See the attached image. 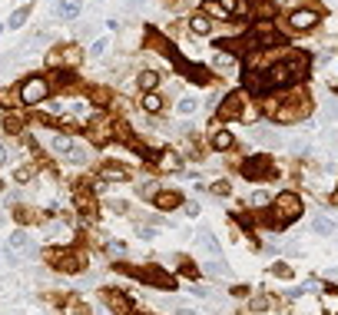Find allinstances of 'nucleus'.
<instances>
[{"mask_svg":"<svg viewBox=\"0 0 338 315\" xmlns=\"http://www.w3.org/2000/svg\"><path fill=\"white\" fill-rule=\"evenodd\" d=\"M289 23H292L295 30H308V27H315V23H318V13L315 10H295L292 17H289Z\"/></svg>","mask_w":338,"mask_h":315,"instance_id":"6","label":"nucleus"},{"mask_svg":"<svg viewBox=\"0 0 338 315\" xmlns=\"http://www.w3.org/2000/svg\"><path fill=\"white\" fill-rule=\"evenodd\" d=\"M106 47H109V40H93V47H90V56H103V53H106Z\"/></svg>","mask_w":338,"mask_h":315,"instance_id":"25","label":"nucleus"},{"mask_svg":"<svg viewBox=\"0 0 338 315\" xmlns=\"http://www.w3.org/2000/svg\"><path fill=\"white\" fill-rule=\"evenodd\" d=\"M153 199H156V206H159V209H176L179 203H183V199H179L176 193H156Z\"/></svg>","mask_w":338,"mask_h":315,"instance_id":"11","label":"nucleus"},{"mask_svg":"<svg viewBox=\"0 0 338 315\" xmlns=\"http://www.w3.org/2000/svg\"><path fill=\"white\" fill-rule=\"evenodd\" d=\"M252 140H255V143H262V146H272V143H279V136H275L272 130H262V126H259V130L252 133Z\"/></svg>","mask_w":338,"mask_h":315,"instance_id":"16","label":"nucleus"},{"mask_svg":"<svg viewBox=\"0 0 338 315\" xmlns=\"http://www.w3.org/2000/svg\"><path fill=\"white\" fill-rule=\"evenodd\" d=\"M0 186H3V183H0Z\"/></svg>","mask_w":338,"mask_h":315,"instance_id":"38","label":"nucleus"},{"mask_svg":"<svg viewBox=\"0 0 338 315\" xmlns=\"http://www.w3.org/2000/svg\"><path fill=\"white\" fill-rule=\"evenodd\" d=\"M126 169H123V166H103V179H116V183H123V179H126Z\"/></svg>","mask_w":338,"mask_h":315,"instance_id":"18","label":"nucleus"},{"mask_svg":"<svg viewBox=\"0 0 338 315\" xmlns=\"http://www.w3.org/2000/svg\"><path fill=\"white\" fill-rule=\"evenodd\" d=\"M312 232H315V236H332V232H335V222L325 219V216H315L312 219Z\"/></svg>","mask_w":338,"mask_h":315,"instance_id":"10","label":"nucleus"},{"mask_svg":"<svg viewBox=\"0 0 338 315\" xmlns=\"http://www.w3.org/2000/svg\"><path fill=\"white\" fill-rule=\"evenodd\" d=\"M325 120H328V123H335V120H338V106L328 109V113H325Z\"/></svg>","mask_w":338,"mask_h":315,"instance_id":"34","label":"nucleus"},{"mask_svg":"<svg viewBox=\"0 0 338 315\" xmlns=\"http://www.w3.org/2000/svg\"><path fill=\"white\" fill-rule=\"evenodd\" d=\"M56 269H66V272H80V259H77V256H60V259H56Z\"/></svg>","mask_w":338,"mask_h":315,"instance_id":"19","label":"nucleus"},{"mask_svg":"<svg viewBox=\"0 0 338 315\" xmlns=\"http://www.w3.org/2000/svg\"><path fill=\"white\" fill-rule=\"evenodd\" d=\"M66 159H70V163H87V150H83V146H80V143H77L73 150L66 153Z\"/></svg>","mask_w":338,"mask_h":315,"instance_id":"23","label":"nucleus"},{"mask_svg":"<svg viewBox=\"0 0 338 315\" xmlns=\"http://www.w3.org/2000/svg\"><path fill=\"white\" fill-rule=\"evenodd\" d=\"M298 73H305V60H285V63H275L262 80H265V90H272V87H289V83H295Z\"/></svg>","mask_w":338,"mask_h":315,"instance_id":"1","label":"nucleus"},{"mask_svg":"<svg viewBox=\"0 0 338 315\" xmlns=\"http://www.w3.org/2000/svg\"><path fill=\"white\" fill-rule=\"evenodd\" d=\"M163 166H166V169H173V173H176V169H183V163H179V156H176V153L163 156Z\"/></svg>","mask_w":338,"mask_h":315,"instance_id":"24","label":"nucleus"},{"mask_svg":"<svg viewBox=\"0 0 338 315\" xmlns=\"http://www.w3.org/2000/svg\"><path fill=\"white\" fill-rule=\"evenodd\" d=\"M242 93H229L226 103H222V116H242Z\"/></svg>","mask_w":338,"mask_h":315,"instance_id":"8","label":"nucleus"},{"mask_svg":"<svg viewBox=\"0 0 338 315\" xmlns=\"http://www.w3.org/2000/svg\"><path fill=\"white\" fill-rule=\"evenodd\" d=\"M80 10H83V0H60V3H56V13H60L63 20H73Z\"/></svg>","mask_w":338,"mask_h":315,"instance_id":"7","label":"nucleus"},{"mask_svg":"<svg viewBox=\"0 0 338 315\" xmlns=\"http://www.w3.org/2000/svg\"><path fill=\"white\" fill-rule=\"evenodd\" d=\"M156 87H159V73H156V70H143L140 73V90L143 93H153Z\"/></svg>","mask_w":338,"mask_h":315,"instance_id":"9","label":"nucleus"},{"mask_svg":"<svg viewBox=\"0 0 338 315\" xmlns=\"http://www.w3.org/2000/svg\"><path fill=\"white\" fill-rule=\"evenodd\" d=\"M212 193L226 196V193H229V183H226V179H219V183H212Z\"/></svg>","mask_w":338,"mask_h":315,"instance_id":"29","label":"nucleus"},{"mask_svg":"<svg viewBox=\"0 0 338 315\" xmlns=\"http://www.w3.org/2000/svg\"><path fill=\"white\" fill-rule=\"evenodd\" d=\"M249 309L252 312H262V309H269V299H265V295H255V299L249 302Z\"/></svg>","mask_w":338,"mask_h":315,"instance_id":"27","label":"nucleus"},{"mask_svg":"<svg viewBox=\"0 0 338 315\" xmlns=\"http://www.w3.org/2000/svg\"><path fill=\"white\" fill-rule=\"evenodd\" d=\"M269 203V196L265 193H252V206H265Z\"/></svg>","mask_w":338,"mask_h":315,"instance_id":"30","label":"nucleus"},{"mask_svg":"<svg viewBox=\"0 0 338 315\" xmlns=\"http://www.w3.org/2000/svg\"><path fill=\"white\" fill-rule=\"evenodd\" d=\"M0 229H3V212H0Z\"/></svg>","mask_w":338,"mask_h":315,"instance_id":"37","label":"nucleus"},{"mask_svg":"<svg viewBox=\"0 0 338 315\" xmlns=\"http://www.w3.org/2000/svg\"><path fill=\"white\" fill-rule=\"evenodd\" d=\"M143 109H146V113H159V109H163L159 93H146V97H143Z\"/></svg>","mask_w":338,"mask_h":315,"instance_id":"14","label":"nucleus"},{"mask_svg":"<svg viewBox=\"0 0 338 315\" xmlns=\"http://www.w3.org/2000/svg\"><path fill=\"white\" fill-rule=\"evenodd\" d=\"M176 312H179V315H196L193 309H176Z\"/></svg>","mask_w":338,"mask_h":315,"instance_id":"36","label":"nucleus"},{"mask_svg":"<svg viewBox=\"0 0 338 315\" xmlns=\"http://www.w3.org/2000/svg\"><path fill=\"white\" fill-rule=\"evenodd\" d=\"M189 27H193V33H199V37H206V33H209V17H206V13H193V20H189Z\"/></svg>","mask_w":338,"mask_h":315,"instance_id":"13","label":"nucleus"},{"mask_svg":"<svg viewBox=\"0 0 338 315\" xmlns=\"http://www.w3.org/2000/svg\"><path fill=\"white\" fill-rule=\"evenodd\" d=\"M7 163V150H3V143H0V166Z\"/></svg>","mask_w":338,"mask_h":315,"instance_id":"35","label":"nucleus"},{"mask_svg":"<svg viewBox=\"0 0 338 315\" xmlns=\"http://www.w3.org/2000/svg\"><path fill=\"white\" fill-rule=\"evenodd\" d=\"M269 169H272V166H269V159H265V156H252L249 163H242V173L249 176V179H265V176H269Z\"/></svg>","mask_w":338,"mask_h":315,"instance_id":"5","label":"nucleus"},{"mask_svg":"<svg viewBox=\"0 0 338 315\" xmlns=\"http://www.w3.org/2000/svg\"><path fill=\"white\" fill-rule=\"evenodd\" d=\"M212 146H216V150H229L232 146V133H226V130L212 133Z\"/></svg>","mask_w":338,"mask_h":315,"instance_id":"17","label":"nucleus"},{"mask_svg":"<svg viewBox=\"0 0 338 315\" xmlns=\"http://www.w3.org/2000/svg\"><path fill=\"white\" fill-rule=\"evenodd\" d=\"M73 146H77V143L70 140V136H53V150L60 153V156H66V153L73 150Z\"/></svg>","mask_w":338,"mask_h":315,"instance_id":"20","label":"nucleus"},{"mask_svg":"<svg viewBox=\"0 0 338 315\" xmlns=\"http://www.w3.org/2000/svg\"><path fill=\"white\" fill-rule=\"evenodd\" d=\"M27 17H30V7H20V10L10 13V27H23L27 23Z\"/></svg>","mask_w":338,"mask_h":315,"instance_id":"22","label":"nucleus"},{"mask_svg":"<svg viewBox=\"0 0 338 315\" xmlns=\"http://www.w3.org/2000/svg\"><path fill=\"white\" fill-rule=\"evenodd\" d=\"M186 212H189V216H196V212H202V209H199V203H186Z\"/></svg>","mask_w":338,"mask_h":315,"instance_id":"32","label":"nucleus"},{"mask_svg":"<svg viewBox=\"0 0 338 315\" xmlns=\"http://www.w3.org/2000/svg\"><path fill=\"white\" fill-rule=\"evenodd\" d=\"M275 212L282 216V222H289V219H295L298 212H302V199L295 193H282L279 199H275Z\"/></svg>","mask_w":338,"mask_h":315,"instance_id":"3","label":"nucleus"},{"mask_svg":"<svg viewBox=\"0 0 338 315\" xmlns=\"http://www.w3.org/2000/svg\"><path fill=\"white\" fill-rule=\"evenodd\" d=\"M140 236H143V239H153L156 229H153V226H140Z\"/></svg>","mask_w":338,"mask_h":315,"instance_id":"31","label":"nucleus"},{"mask_svg":"<svg viewBox=\"0 0 338 315\" xmlns=\"http://www.w3.org/2000/svg\"><path fill=\"white\" fill-rule=\"evenodd\" d=\"M249 10H252V0H236V13L232 17H245Z\"/></svg>","mask_w":338,"mask_h":315,"instance_id":"26","label":"nucleus"},{"mask_svg":"<svg viewBox=\"0 0 338 315\" xmlns=\"http://www.w3.org/2000/svg\"><path fill=\"white\" fill-rule=\"evenodd\" d=\"M7 252H17V256H33V252H37V246H33V239L23 232V229H17V232H10V239H7Z\"/></svg>","mask_w":338,"mask_h":315,"instance_id":"4","label":"nucleus"},{"mask_svg":"<svg viewBox=\"0 0 338 315\" xmlns=\"http://www.w3.org/2000/svg\"><path fill=\"white\" fill-rule=\"evenodd\" d=\"M106 299H109V305H113V309H120V312L126 309V299H123V295H106Z\"/></svg>","mask_w":338,"mask_h":315,"instance_id":"28","label":"nucleus"},{"mask_svg":"<svg viewBox=\"0 0 338 315\" xmlns=\"http://www.w3.org/2000/svg\"><path fill=\"white\" fill-rule=\"evenodd\" d=\"M275 275H282V279H289L292 272H289V265H275Z\"/></svg>","mask_w":338,"mask_h":315,"instance_id":"33","label":"nucleus"},{"mask_svg":"<svg viewBox=\"0 0 338 315\" xmlns=\"http://www.w3.org/2000/svg\"><path fill=\"white\" fill-rule=\"evenodd\" d=\"M199 242H202V249H206L209 256H219V242H216V236H212L209 229H202V232H199Z\"/></svg>","mask_w":338,"mask_h":315,"instance_id":"12","label":"nucleus"},{"mask_svg":"<svg viewBox=\"0 0 338 315\" xmlns=\"http://www.w3.org/2000/svg\"><path fill=\"white\" fill-rule=\"evenodd\" d=\"M196 109H199L196 100H193V97H183V100H179V106H176V113H179V116H193Z\"/></svg>","mask_w":338,"mask_h":315,"instance_id":"15","label":"nucleus"},{"mask_svg":"<svg viewBox=\"0 0 338 315\" xmlns=\"http://www.w3.org/2000/svg\"><path fill=\"white\" fill-rule=\"evenodd\" d=\"M47 97H50V83H47L44 76H30V80L23 83V90H20V100L27 103V106H37V103H44Z\"/></svg>","mask_w":338,"mask_h":315,"instance_id":"2","label":"nucleus"},{"mask_svg":"<svg viewBox=\"0 0 338 315\" xmlns=\"http://www.w3.org/2000/svg\"><path fill=\"white\" fill-rule=\"evenodd\" d=\"M206 272H209V275H232V272H229V265H226V262H219V259L206 262Z\"/></svg>","mask_w":338,"mask_h":315,"instance_id":"21","label":"nucleus"}]
</instances>
